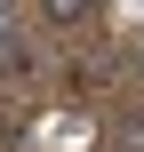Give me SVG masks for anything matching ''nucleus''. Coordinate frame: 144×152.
Returning a JSON list of instances; mask_svg holds the SVG:
<instances>
[{"label": "nucleus", "mask_w": 144, "mask_h": 152, "mask_svg": "<svg viewBox=\"0 0 144 152\" xmlns=\"http://www.w3.org/2000/svg\"><path fill=\"white\" fill-rule=\"evenodd\" d=\"M136 80H144V48H136Z\"/></svg>", "instance_id": "7ed1b4c3"}, {"label": "nucleus", "mask_w": 144, "mask_h": 152, "mask_svg": "<svg viewBox=\"0 0 144 152\" xmlns=\"http://www.w3.org/2000/svg\"><path fill=\"white\" fill-rule=\"evenodd\" d=\"M8 32H16V8H0V48H8Z\"/></svg>", "instance_id": "f03ea898"}, {"label": "nucleus", "mask_w": 144, "mask_h": 152, "mask_svg": "<svg viewBox=\"0 0 144 152\" xmlns=\"http://www.w3.org/2000/svg\"><path fill=\"white\" fill-rule=\"evenodd\" d=\"M40 16H48V24H56V32H72V24H88V16H96V8H80V0H48V8H40Z\"/></svg>", "instance_id": "f257e3e1"}]
</instances>
